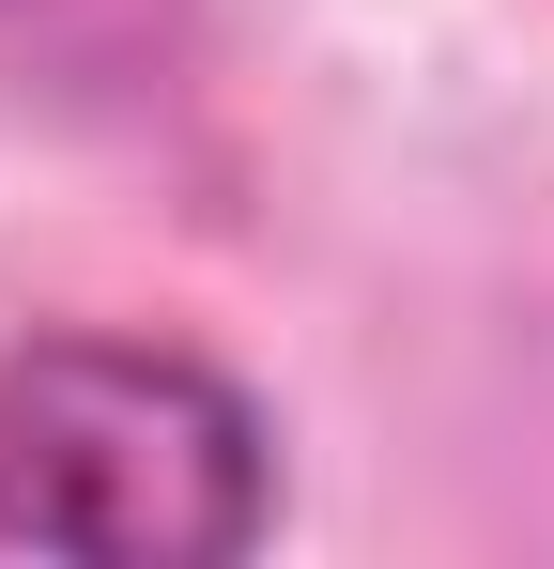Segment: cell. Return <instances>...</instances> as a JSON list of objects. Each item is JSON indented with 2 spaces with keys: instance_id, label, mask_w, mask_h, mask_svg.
Returning a JSON list of instances; mask_svg holds the SVG:
<instances>
[{
  "instance_id": "obj_1",
  "label": "cell",
  "mask_w": 554,
  "mask_h": 569,
  "mask_svg": "<svg viewBox=\"0 0 554 569\" xmlns=\"http://www.w3.org/2000/svg\"><path fill=\"white\" fill-rule=\"evenodd\" d=\"M277 523L263 400L185 339H16L0 355V539L78 569H216Z\"/></svg>"
}]
</instances>
